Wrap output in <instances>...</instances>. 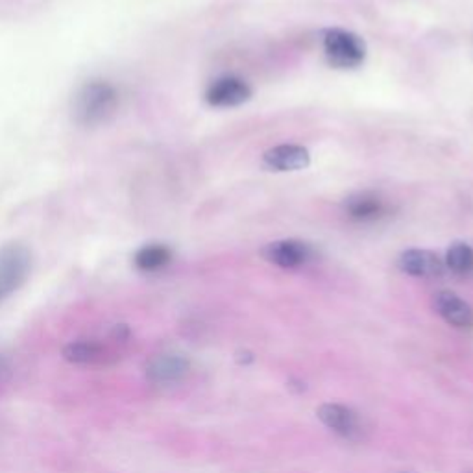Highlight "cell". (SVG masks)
I'll list each match as a JSON object with an SVG mask.
<instances>
[{
    "label": "cell",
    "instance_id": "obj_13",
    "mask_svg": "<svg viewBox=\"0 0 473 473\" xmlns=\"http://www.w3.org/2000/svg\"><path fill=\"white\" fill-rule=\"evenodd\" d=\"M104 357L102 346L94 342H71L63 348V359L73 364H91Z\"/></svg>",
    "mask_w": 473,
    "mask_h": 473
},
{
    "label": "cell",
    "instance_id": "obj_4",
    "mask_svg": "<svg viewBox=\"0 0 473 473\" xmlns=\"http://www.w3.org/2000/svg\"><path fill=\"white\" fill-rule=\"evenodd\" d=\"M261 256L265 261L279 268H298L307 265L314 258V250L309 242L287 239L267 244L261 250Z\"/></svg>",
    "mask_w": 473,
    "mask_h": 473
},
{
    "label": "cell",
    "instance_id": "obj_3",
    "mask_svg": "<svg viewBox=\"0 0 473 473\" xmlns=\"http://www.w3.org/2000/svg\"><path fill=\"white\" fill-rule=\"evenodd\" d=\"M31 270V251L19 242L0 248V303L19 291Z\"/></svg>",
    "mask_w": 473,
    "mask_h": 473
},
{
    "label": "cell",
    "instance_id": "obj_1",
    "mask_svg": "<svg viewBox=\"0 0 473 473\" xmlns=\"http://www.w3.org/2000/svg\"><path fill=\"white\" fill-rule=\"evenodd\" d=\"M118 108L117 89L102 80L85 83L74 97L73 117L82 126H99L108 122Z\"/></svg>",
    "mask_w": 473,
    "mask_h": 473
},
{
    "label": "cell",
    "instance_id": "obj_9",
    "mask_svg": "<svg viewBox=\"0 0 473 473\" xmlns=\"http://www.w3.org/2000/svg\"><path fill=\"white\" fill-rule=\"evenodd\" d=\"M433 307L450 326L457 329L473 328V309L455 293L442 291V293L434 294Z\"/></svg>",
    "mask_w": 473,
    "mask_h": 473
},
{
    "label": "cell",
    "instance_id": "obj_2",
    "mask_svg": "<svg viewBox=\"0 0 473 473\" xmlns=\"http://www.w3.org/2000/svg\"><path fill=\"white\" fill-rule=\"evenodd\" d=\"M324 45V54L331 67L335 69H357L363 66V61L366 57V45L364 41L348 30L340 28H331L324 34L322 39Z\"/></svg>",
    "mask_w": 473,
    "mask_h": 473
},
{
    "label": "cell",
    "instance_id": "obj_5",
    "mask_svg": "<svg viewBox=\"0 0 473 473\" xmlns=\"http://www.w3.org/2000/svg\"><path fill=\"white\" fill-rule=\"evenodd\" d=\"M250 97H251L250 85L235 76H224L215 80L206 92V101L215 108H235L248 102Z\"/></svg>",
    "mask_w": 473,
    "mask_h": 473
},
{
    "label": "cell",
    "instance_id": "obj_6",
    "mask_svg": "<svg viewBox=\"0 0 473 473\" xmlns=\"http://www.w3.org/2000/svg\"><path fill=\"white\" fill-rule=\"evenodd\" d=\"M191 372V361L181 354H163L153 357L146 366V375L152 383H178Z\"/></svg>",
    "mask_w": 473,
    "mask_h": 473
},
{
    "label": "cell",
    "instance_id": "obj_11",
    "mask_svg": "<svg viewBox=\"0 0 473 473\" xmlns=\"http://www.w3.org/2000/svg\"><path fill=\"white\" fill-rule=\"evenodd\" d=\"M344 209L346 215L352 220H357V223H375V220L385 216L387 204L380 195L364 191L346 200Z\"/></svg>",
    "mask_w": 473,
    "mask_h": 473
},
{
    "label": "cell",
    "instance_id": "obj_14",
    "mask_svg": "<svg viewBox=\"0 0 473 473\" xmlns=\"http://www.w3.org/2000/svg\"><path fill=\"white\" fill-rule=\"evenodd\" d=\"M444 265L459 276L471 274L473 272V248L466 242H453L448 250Z\"/></svg>",
    "mask_w": 473,
    "mask_h": 473
},
{
    "label": "cell",
    "instance_id": "obj_10",
    "mask_svg": "<svg viewBox=\"0 0 473 473\" xmlns=\"http://www.w3.org/2000/svg\"><path fill=\"white\" fill-rule=\"evenodd\" d=\"M398 267L401 272L415 277H436L444 274V261L429 250H407L399 256Z\"/></svg>",
    "mask_w": 473,
    "mask_h": 473
},
{
    "label": "cell",
    "instance_id": "obj_15",
    "mask_svg": "<svg viewBox=\"0 0 473 473\" xmlns=\"http://www.w3.org/2000/svg\"><path fill=\"white\" fill-rule=\"evenodd\" d=\"M235 359H237V363H239L241 366H248V364H251V363L256 361V355L251 354V352H248V350H241V352H237Z\"/></svg>",
    "mask_w": 473,
    "mask_h": 473
},
{
    "label": "cell",
    "instance_id": "obj_12",
    "mask_svg": "<svg viewBox=\"0 0 473 473\" xmlns=\"http://www.w3.org/2000/svg\"><path fill=\"white\" fill-rule=\"evenodd\" d=\"M171 259L172 251L165 244H148L136 254V267L143 272H157L165 268Z\"/></svg>",
    "mask_w": 473,
    "mask_h": 473
},
{
    "label": "cell",
    "instance_id": "obj_16",
    "mask_svg": "<svg viewBox=\"0 0 473 473\" xmlns=\"http://www.w3.org/2000/svg\"><path fill=\"white\" fill-rule=\"evenodd\" d=\"M3 370H4V357L0 355V372H3Z\"/></svg>",
    "mask_w": 473,
    "mask_h": 473
},
{
    "label": "cell",
    "instance_id": "obj_8",
    "mask_svg": "<svg viewBox=\"0 0 473 473\" xmlns=\"http://www.w3.org/2000/svg\"><path fill=\"white\" fill-rule=\"evenodd\" d=\"M263 163L267 169L276 172H291L309 167V150L300 145H279L265 152Z\"/></svg>",
    "mask_w": 473,
    "mask_h": 473
},
{
    "label": "cell",
    "instance_id": "obj_7",
    "mask_svg": "<svg viewBox=\"0 0 473 473\" xmlns=\"http://www.w3.org/2000/svg\"><path fill=\"white\" fill-rule=\"evenodd\" d=\"M319 420L333 433L344 438H355L361 433V422L354 408L340 403H324L317 408Z\"/></svg>",
    "mask_w": 473,
    "mask_h": 473
}]
</instances>
